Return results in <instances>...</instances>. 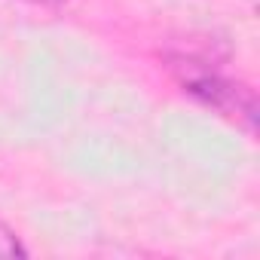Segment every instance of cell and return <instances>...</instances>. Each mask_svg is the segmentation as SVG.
<instances>
[{
	"instance_id": "cell-1",
	"label": "cell",
	"mask_w": 260,
	"mask_h": 260,
	"mask_svg": "<svg viewBox=\"0 0 260 260\" xmlns=\"http://www.w3.org/2000/svg\"><path fill=\"white\" fill-rule=\"evenodd\" d=\"M162 68L184 95L236 122L254 135L257 128V95L248 83L226 74V52H214V43H187L162 52Z\"/></svg>"
},
{
	"instance_id": "cell-2",
	"label": "cell",
	"mask_w": 260,
	"mask_h": 260,
	"mask_svg": "<svg viewBox=\"0 0 260 260\" xmlns=\"http://www.w3.org/2000/svg\"><path fill=\"white\" fill-rule=\"evenodd\" d=\"M0 257H28L25 242L7 220H0Z\"/></svg>"
},
{
	"instance_id": "cell-3",
	"label": "cell",
	"mask_w": 260,
	"mask_h": 260,
	"mask_svg": "<svg viewBox=\"0 0 260 260\" xmlns=\"http://www.w3.org/2000/svg\"><path fill=\"white\" fill-rule=\"evenodd\" d=\"M25 4H34V7H61L68 0H25Z\"/></svg>"
}]
</instances>
